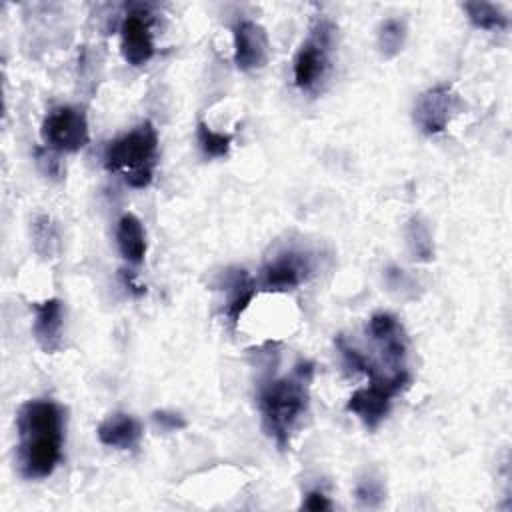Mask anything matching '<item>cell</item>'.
Segmentation results:
<instances>
[{"instance_id": "cb8c5ba5", "label": "cell", "mask_w": 512, "mask_h": 512, "mask_svg": "<svg viewBox=\"0 0 512 512\" xmlns=\"http://www.w3.org/2000/svg\"><path fill=\"white\" fill-rule=\"evenodd\" d=\"M36 158H38V164L42 166L44 174L56 176V174L60 172V160L52 154V150H42V148H38V150H36Z\"/></svg>"}, {"instance_id": "7c38bea8", "label": "cell", "mask_w": 512, "mask_h": 512, "mask_svg": "<svg viewBox=\"0 0 512 512\" xmlns=\"http://www.w3.org/2000/svg\"><path fill=\"white\" fill-rule=\"evenodd\" d=\"M62 302L58 298H48L34 304V324L32 334L36 344L46 352L54 354L62 346Z\"/></svg>"}, {"instance_id": "5b68a950", "label": "cell", "mask_w": 512, "mask_h": 512, "mask_svg": "<svg viewBox=\"0 0 512 512\" xmlns=\"http://www.w3.org/2000/svg\"><path fill=\"white\" fill-rule=\"evenodd\" d=\"M334 26L326 20H320L312 26L310 36L302 42L294 56V84L302 92H308L318 86L328 68V54L332 46Z\"/></svg>"}, {"instance_id": "52a82bcc", "label": "cell", "mask_w": 512, "mask_h": 512, "mask_svg": "<svg viewBox=\"0 0 512 512\" xmlns=\"http://www.w3.org/2000/svg\"><path fill=\"white\" fill-rule=\"evenodd\" d=\"M460 102L448 84H438L422 92L414 104V122L426 134L434 136L448 128Z\"/></svg>"}, {"instance_id": "603a6c76", "label": "cell", "mask_w": 512, "mask_h": 512, "mask_svg": "<svg viewBox=\"0 0 512 512\" xmlns=\"http://www.w3.org/2000/svg\"><path fill=\"white\" fill-rule=\"evenodd\" d=\"M302 508L304 510H312V512H322V510H330L332 504L328 500V496L320 490H312L306 494L304 502H302Z\"/></svg>"}, {"instance_id": "8992f818", "label": "cell", "mask_w": 512, "mask_h": 512, "mask_svg": "<svg viewBox=\"0 0 512 512\" xmlns=\"http://www.w3.org/2000/svg\"><path fill=\"white\" fill-rule=\"evenodd\" d=\"M42 140L46 146L58 152H78L88 140V120L82 108L78 106H58L42 122Z\"/></svg>"}, {"instance_id": "8fae6325", "label": "cell", "mask_w": 512, "mask_h": 512, "mask_svg": "<svg viewBox=\"0 0 512 512\" xmlns=\"http://www.w3.org/2000/svg\"><path fill=\"white\" fill-rule=\"evenodd\" d=\"M120 52L126 64L144 66L154 56L150 14L132 10L120 24Z\"/></svg>"}, {"instance_id": "3957f363", "label": "cell", "mask_w": 512, "mask_h": 512, "mask_svg": "<svg viewBox=\"0 0 512 512\" xmlns=\"http://www.w3.org/2000/svg\"><path fill=\"white\" fill-rule=\"evenodd\" d=\"M158 152V132L152 122H142L134 130L110 140L104 148V166L122 174L128 186L146 188L154 176Z\"/></svg>"}, {"instance_id": "9a60e30c", "label": "cell", "mask_w": 512, "mask_h": 512, "mask_svg": "<svg viewBox=\"0 0 512 512\" xmlns=\"http://www.w3.org/2000/svg\"><path fill=\"white\" fill-rule=\"evenodd\" d=\"M116 246L130 264H140L146 256V232L140 218L132 212L122 214L116 224Z\"/></svg>"}, {"instance_id": "44dd1931", "label": "cell", "mask_w": 512, "mask_h": 512, "mask_svg": "<svg viewBox=\"0 0 512 512\" xmlns=\"http://www.w3.org/2000/svg\"><path fill=\"white\" fill-rule=\"evenodd\" d=\"M152 422L164 430V432H176L182 430L186 426V420L182 414L172 412V410H156L152 412Z\"/></svg>"}, {"instance_id": "2e32d148", "label": "cell", "mask_w": 512, "mask_h": 512, "mask_svg": "<svg viewBox=\"0 0 512 512\" xmlns=\"http://www.w3.org/2000/svg\"><path fill=\"white\" fill-rule=\"evenodd\" d=\"M408 254L414 262L434 260V240L428 224L420 216H412L404 226Z\"/></svg>"}, {"instance_id": "ba28073f", "label": "cell", "mask_w": 512, "mask_h": 512, "mask_svg": "<svg viewBox=\"0 0 512 512\" xmlns=\"http://www.w3.org/2000/svg\"><path fill=\"white\" fill-rule=\"evenodd\" d=\"M234 64L242 72L260 70L270 58V42L264 26L254 20H238L232 28Z\"/></svg>"}, {"instance_id": "7a4b0ae2", "label": "cell", "mask_w": 512, "mask_h": 512, "mask_svg": "<svg viewBox=\"0 0 512 512\" xmlns=\"http://www.w3.org/2000/svg\"><path fill=\"white\" fill-rule=\"evenodd\" d=\"M312 374V362L300 360L288 376L270 380L260 388L258 406L262 426L264 432L274 438L278 448L288 446L292 430L308 410Z\"/></svg>"}, {"instance_id": "277c9868", "label": "cell", "mask_w": 512, "mask_h": 512, "mask_svg": "<svg viewBox=\"0 0 512 512\" xmlns=\"http://www.w3.org/2000/svg\"><path fill=\"white\" fill-rule=\"evenodd\" d=\"M368 380L370 384L366 388H358L348 398L346 410L356 414L368 430H374L386 418L392 398L410 384V374L406 370L390 374L380 372Z\"/></svg>"}, {"instance_id": "ac0fdd59", "label": "cell", "mask_w": 512, "mask_h": 512, "mask_svg": "<svg viewBox=\"0 0 512 512\" xmlns=\"http://www.w3.org/2000/svg\"><path fill=\"white\" fill-rule=\"evenodd\" d=\"M468 20L472 26L480 30H506L508 28V16L506 12L492 4V2H482V0H472L462 4Z\"/></svg>"}, {"instance_id": "e0dca14e", "label": "cell", "mask_w": 512, "mask_h": 512, "mask_svg": "<svg viewBox=\"0 0 512 512\" xmlns=\"http://www.w3.org/2000/svg\"><path fill=\"white\" fill-rule=\"evenodd\" d=\"M408 28L402 18H386L378 26L376 34V48L384 60L398 56L406 44Z\"/></svg>"}, {"instance_id": "6da1fadb", "label": "cell", "mask_w": 512, "mask_h": 512, "mask_svg": "<svg viewBox=\"0 0 512 512\" xmlns=\"http://www.w3.org/2000/svg\"><path fill=\"white\" fill-rule=\"evenodd\" d=\"M16 466L28 480L50 476L62 460L64 410L54 400H28L16 414Z\"/></svg>"}, {"instance_id": "4fadbf2b", "label": "cell", "mask_w": 512, "mask_h": 512, "mask_svg": "<svg viewBox=\"0 0 512 512\" xmlns=\"http://www.w3.org/2000/svg\"><path fill=\"white\" fill-rule=\"evenodd\" d=\"M96 434L104 446L118 448V450H132L140 444L142 426L134 416L126 412H114L100 422Z\"/></svg>"}, {"instance_id": "5bb4252c", "label": "cell", "mask_w": 512, "mask_h": 512, "mask_svg": "<svg viewBox=\"0 0 512 512\" xmlns=\"http://www.w3.org/2000/svg\"><path fill=\"white\" fill-rule=\"evenodd\" d=\"M224 290L228 294L224 314L232 324H236L256 294V282L246 270L230 268L224 274Z\"/></svg>"}, {"instance_id": "30bf717a", "label": "cell", "mask_w": 512, "mask_h": 512, "mask_svg": "<svg viewBox=\"0 0 512 512\" xmlns=\"http://www.w3.org/2000/svg\"><path fill=\"white\" fill-rule=\"evenodd\" d=\"M368 334L378 346L384 362L392 372L404 370V358L408 352V336L396 316L388 312H376L370 316Z\"/></svg>"}, {"instance_id": "7402d4cb", "label": "cell", "mask_w": 512, "mask_h": 512, "mask_svg": "<svg viewBox=\"0 0 512 512\" xmlns=\"http://www.w3.org/2000/svg\"><path fill=\"white\" fill-rule=\"evenodd\" d=\"M384 276H386V284L390 286V290H394V292H398V294L414 292V280H412L402 268L390 266Z\"/></svg>"}, {"instance_id": "d6986e66", "label": "cell", "mask_w": 512, "mask_h": 512, "mask_svg": "<svg viewBox=\"0 0 512 512\" xmlns=\"http://www.w3.org/2000/svg\"><path fill=\"white\" fill-rule=\"evenodd\" d=\"M196 140H198V144H200V148H202V152L206 156H210V158H224L230 152L234 136L232 134H224V132H216L204 120H200L196 124Z\"/></svg>"}, {"instance_id": "ffe728a7", "label": "cell", "mask_w": 512, "mask_h": 512, "mask_svg": "<svg viewBox=\"0 0 512 512\" xmlns=\"http://www.w3.org/2000/svg\"><path fill=\"white\" fill-rule=\"evenodd\" d=\"M356 500L360 502V506H366V508L380 506L382 500H384V486H382V482L372 478V476L360 480L358 486H356Z\"/></svg>"}, {"instance_id": "9c48e42d", "label": "cell", "mask_w": 512, "mask_h": 512, "mask_svg": "<svg viewBox=\"0 0 512 512\" xmlns=\"http://www.w3.org/2000/svg\"><path fill=\"white\" fill-rule=\"evenodd\" d=\"M312 272L310 256L298 250H286L280 252L276 258H272L264 268L260 276L262 290H292L300 286Z\"/></svg>"}]
</instances>
